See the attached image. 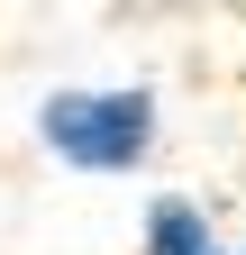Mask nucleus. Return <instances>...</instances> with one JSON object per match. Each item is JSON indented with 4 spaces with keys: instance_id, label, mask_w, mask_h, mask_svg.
Returning <instances> with one entry per match:
<instances>
[{
    "instance_id": "nucleus-1",
    "label": "nucleus",
    "mask_w": 246,
    "mask_h": 255,
    "mask_svg": "<svg viewBox=\"0 0 246 255\" xmlns=\"http://www.w3.org/2000/svg\"><path fill=\"white\" fill-rule=\"evenodd\" d=\"M164 137V101L146 82H64L37 101V146L73 173H137Z\"/></svg>"
},
{
    "instance_id": "nucleus-2",
    "label": "nucleus",
    "mask_w": 246,
    "mask_h": 255,
    "mask_svg": "<svg viewBox=\"0 0 246 255\" xmlns=\"http://www.w3.org/2000/svg\"><path fill=\"white\" fill-rule=\"evenodd\" d=\"M137 255H237L219 237V219H210L192 191H164V201H146V228H137Z\"/></svg>"
}]
</instances>
